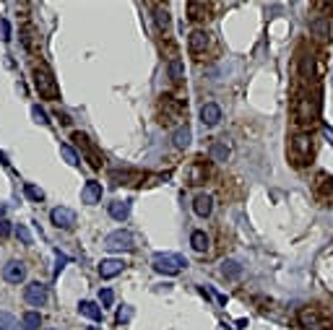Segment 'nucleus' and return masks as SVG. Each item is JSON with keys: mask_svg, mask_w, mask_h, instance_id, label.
<instances>
[{"mask_svg": "<svg viewBox=\"0 0 333 330\" xmlns=\"http://www.w3.org/2000/svg\"><path fill=\"white\" fill-rule=\"evenodd\" d=\"M292 109H294V117H297L299 125H313L318 120V115H320V99H318L315 91L305 89V91H299L294 96V107Z\"/></svg>", "mask_w": 333, "mask_h": 330, "instance_id": "1", "label": "nucleus"}, {"mask_svg": "<svg viewBox=\"0 0 333 330\" xmlns=\"http://www.w3.org/2000/svg\"><path fill=\"white\" fill-rule=\"evenodd\" d=\"M32 81H34V89L39 91V96H44V99H60L57 81H55L52 71L44 62H34L32 65Z\"/></svg>", "mask_w": 333, "mask_h": 330, "instance_id": "2", "label": "nucleus"}, {"mask_svg": "<svg viewBox=\"0 0 333 330\" xmlns=\"http://www.w3.org/2000/svg\"><path fill=\"white\" fill-rule=\"evenodd\" d=\"M151 266H154V271H157V273L177 276V273L188 266V262H185V257L174 255V252H157V255L151 257Z\"/></svg>", "mask_w": 333, "mask_h": 330, "instance_id": "3", "label": "nucleus"}, {"mask_svg": "<svg viewBox=\"0 0 333 330\" xmlns=\"http://www.w3.org/2000/svg\"><path fill=\"white\" fill-rule=\"evenodd\" d=\"M73 141H76V146L81 148V153H83V159L88 161V167H92V169H102L104 153L92 143V138H88L86 133H81V130H76V133H73Z\"/></svg>", "mask_w": 333, "mask_h": 330, "instance_id": "4", "label": "nucleus"}, {"mask_svg": "<svg viewBox=\"0 0 333 330\" xmlns=\"http://www.w3.org/2000/svg\"><path fill=\"white\" fill-rule=\"evenodd\" d=\"M289 156H292V164H294V167H305L310 159H313V138H310L307 133L294 136L292 148H289Z\"/></svg>", "mask_w": 333, "mask_h": 330, "instance_id": "5", "label": "nucleus"}, {"mask_svg": "<svg viewBox=\"0 0 333 330\" xmlns=\"http://www.w3.org/2000/svg\"><path fill=\"white\" fill-rule=\"evenodd\" d=\"M299 325L307 330H330V320L318 310V307H305L299 312Z\"/></svg>", "mask_w": 333, "mask_h": 330, "instance_id": "6", "label": "nucleus"}, {"mask_svg": "<svg viewBox=\"0 0 333 330\" xmlns=\"http://www.w3.org/2000/svg\"><path fill=\"white\" fill-rule=\"evenodd\" d=\"M159 112H162V122L169 125V122L180 120V117L185 115V102L174 99V96H162V102H159Z\"/></svg>", "mask_w": 333, "mask_h": 330, "instance_id": "7", "label": "nucleus"}, {"mask_svg": "<svg viewBox=\"0 0 333 330\" xmlns=\"http://www.w3.org/2000/svg\"><path fill=\"white\" fill-rule=\"evenodd\" d=\"M104 247H107V250H112V252H123V250L130 252L136 245H133V234L125 232V229H120V232H112V234L104 239Z\"/></svg>", "mask_w": 333, "mask_h": 330, "instance_id": "8", "label": "nucleus"}, {"mask_svg": "<svg viewBox=\"0 0 333 330\" xmlns=\"http://www.w3.org/2000/svg\"><path fill=\"white\" fill-rule=\"evenodd\" d=\"M50 221L57 226V229H73L76 226V213L71 211V208H65V206H57V208H52L50 211Z\"/></svg>", "mask_w": 333, "mask_h": 330, "instance_id": "9", "label": "nucleus"}, {"mask_svg": "<svg viewBox=\"0 0 333 330\" xmlns=\"http://www.w3.org/2000/svg\"><path fill=\"white\" fill-rule=\"evenodd\" d=\"M24 299L32 304V307H42L47 302V286L39 283V281H32L26 289H24Z\"/></svg>", "mask_w": 333, "mask_h": 330, "instance_id": "10", "label": "nucleus"}, {"mask_svg": "<svg viewBox=\"0 0 333 330\" xmlns=\"http://www.w3.org/2000/svg\"><path fill=\"white\" fill-rule=\"evenodd\" d=\"M143 177L146 174H141V172H130V169H112L109 172V182L112 185H138V182H143Z\"/></svg>", "mask_w": 333, "mask_h": 330, "instance_id": "11", "label": "nucleus"}, {"mask_svg": "<svg viewBox=\"0 0 333 330\" xmlns=\"http://www.w3.org/2000/svg\"><path fill=\"white\" fill-rule=\"evenodd\" d=\"M3 278L8 281V283H21L26 278V266L21 260H11V262H6L3 266Z\"/></svg>", "mask_w": 333, "mask_h": 330, "instance_id": "12", "label": "nucleus"}, {"mask_svg": "<svg viewBox=\"0 0 333 330\" xmlns=\"http://www.w3.org/2000/svg\"><path fill=\"white\" fill-rule=\"evenodd\" d=\"M315 192H318V197L325 206H333V177H328V174H318Z\"/></svg>", "mask_w": 333, "mask_h": 330, "instance_id": "13", "label": "nucleus"}, {"mask_svg": "<svg viewBox=\"0 0 333 330\" xmlns=\"http://www.w3.org/2000/svg\"><path fill=\"white\" fill-rule=\"evenodd\" d=\"M208 177V164L203 159H195L188 169V185H203Z\"/></svg>", "mask_w": 333, "mask_h": 330, "instance_id": "14", "label": "nucleus"}, {"mask_svg": "<svg viewBox=\"0 0 333 330\" xmlns=\"http://www.w3.org/2000/svg\"><path fill=\"white\" fill-rule=\"evenodd\" d=\"M102 185L99 182H94V180H88L86 185H83V190H81V203H86V206H97L99 201H102Z\"/></svg>", "mask_w": 333, "mask_h": 330, "instance_id": "15", "label": "nucleus"}, {"mask_svg": "<svg viewBox=\"0 0 333 330\" xmlns=\"http://www.w3.org/2000/svg\"><path fill=\"white\" fill-rule=\"evenodd\" d=\"M201 122H203L206 127H216V125L221 122V107L214 104V102H206V104L201 107Z\"/></svg>", "mask_w": 333, "mask_h": 330, "instance_id": "16", "label": "nucleus"}, {"mask_svg": "<svg viewBox=\"0 0 333 330\" xmlns=\"http://www.w3.org/2000/svg\"><path fill=\"white\" fill-rule=\"evenodd\" d=\"M193 211L195 216H201V218H208L214 213V197L201 192V195H195V201H193Z\"/></svg>", "mask_w": 333, "mask_h": 330, "instance_id": "17", "label": "nucleus"}, {"mask_svg": "<svg viewBox=\"0 0 333 330\" xmlns=\"http://www.w3.org/2000/svg\"><path fill=\"white\" fill-rule=\"evenodd\" d=\"M188 47H190V52H195V55L206 52V47H208V34L201 31V29H195V31L188 37Z\"/></svg>", "mask_w": 333, "mask_h": 330, "instance_id": "18", "label": "nucleus"}, {"mask_svg": "<svg viewBox=\"0 0 333 330\" xmlns=\"http://www.w3.org/2000/svg\"><path fill=\"white\" fill-rule=\"evenodd\" d=\"M123 268H125L123 260L109 257V260H102V262H99V276H102V278H115L117 273H123Z\"/></svg>", "mask_w": 333, "mask_h": 330, "instance_id": "19", "label": "nucleus"}, {"mask_svg": "<svg viewBox=\"0 0 333 330\" xmlns=\"http://www.w3.org/2000/svg\"><path fill=\"white\" fill-rule=\"evenodd\" d=\"M190 141H193V130H190V125H180V127L174 130V136H172V143H174V148L185 151V148L190 146Z\"/></svg>", "mask_w": 333, "mask_h": 330, "instance_id": "20", "label": "nucleus"}, {"mask_svg": "<svg viewBox=\"0 0 333 330\" xmlns=\"http://www.w3.org/2000/svg\"><path fill=\"white\" fill-rule=\"evenodd\" d=\"M107 211H109V216H112L115 221H125V218L130 216V201H112Z\"/></svg>", "mask_w": 333, "mask_h": 330, "instance_id": "21", "label": "nucleus"}, {"mask_svg": "<svg viewBox=\"0 0 333 330\" xmlns=\"http://www.w3.org/2000/svg\"><path fill=\"white\" fill-rule=\"evenodd\" d=\"M78 312H81L83 317H88V320H94V322L102 320V307H97L94 302H86V299H83V302L78 304Z\"/></svg>", "mask_w": 333, "mask_h": 330, "instance_id": "22", "label": "nucleus"}, {"mask_svg": "<svg viewBox=\"0 0 333 330\" xmlns=\"http://www.w3.org/2000/svg\"><path fill=\"white\" fill-rule=\"evenodd\" d=\"M154 21H157V26H159L162 31H167L169 24H172V16H169V11H167L164 6H154Z\"/></svg>", "mask_w": 333, "mask_h": 330, "instance_id": "23", "label": "nucleus"}, {"mask_svg": "<svg viewBox=\"0 0 333 330\" xmlns=\"http://www.w3.org/2000/svg\"><path fill=\"white\" fill-rule=\"evenodd\" d=\"M188 13H190L193 21H203V18H208V6L193 0V3H188Z\"/></svg>", "mask_w": 333, "mask_h": 330, "instance_id": "24", "label": "nucleus"}, {"mask_svg": "<svg viewBox=\"0 0 333 330\" xmlns=\"http://www.w3.org/2000/svg\"><path fill=\"white\" fill-rule=\"evenodd\" d=\"M221 276H224V278H239L242 276V266L237 260H224V262H221Z\"/></svg>", "mask_w": 333, "mask_h": 330, "instance_id": "25", "label": "nucleus"}, {"mask_svg": "<svg viewBox=\"0 0 333 330\" xmlns=\"http://www.w3.org/2000/svg\"><path fill=\"white\" fill-rule=\"evenodd\" d=\"M167 73H169L172 81H180V78L185 76V65H183V60H180V57H172L169 65H167Z\"/></svg>", "mask_w": 333, "mask_h": 330, "instance_id": "26", "label": "nucleus"}, {"mask_svg": "<svg viewBox=\"0 0 333 330\" xmlns=\"http://www.w3.org/2000/svg\"><path fill=\"white\" fill-rule=\"evenodd\" d=\"M190 245H193L195 252H206V250H208V237H206V232H193V234H190Z\"/></svg>", "mask_w": 333, "mask_h": 330, "instance_id": "27", "label": "nucleus"}, {"mask_svg": "<svg viewBox=\"0 0 333 330\" xmlns=\"http://www.w3.org/2000/svg\"><path fill=\"white\" fill-rule=\"evenodd\" d=\"M229 153H232L229 146H227V143H221V141H216V143L211 146V159H214V161H227V159H229Z\"/></svg>", "mask_w": 333, "mask_h": 330, "instance_id": "28", "label": "nucleus"}, {"mask_svg": "<svg viewBox=\"0 0 333 330\" xmlns=\"http://www.w3.org/2000/svg\"><path fill=\"white\" fill-rule=\"evenodd\" d=\"M42 325V315L39 312H24V317H21V327L24 330H39Z\"/></svg>", "mask_w": 333, "mask_h": 330, "instance_id": "29", "label": "nucleus"}, {"mask_svg": "<svg viewBox=\"0 0 333 330\" xmlns=\"http://www.w3.org/2000/svg\"><path fill=\"white\" fill-rule=\"evenodd\" d=\"M328 29H330L328 18H313V21H310V31H315L318 37H325V34H328Z\"/></svg>", "mask_w": 333, "mask_h": 330, "instance_id": "30", "label": "nucleus"}, {"mask_svg": "<svg viewBox=\"0 0 333 330\" xmlns=\"http://www.w3.org/2000/svg\"><path fill=\"white\" fill-rule=\"evenodd\" d=\"M24 192H26L29 201H34V203H42V201H44V190H42V187H37V185H32V182H26V185H24Z\"/></svg>", "mask_w": 333, "mask_h": 330, "instance_id": "31", "label": "nucleus"}, {"mask_svg": "<svg viewBox=\"0 0 333 330\" xmlns=\"http://www.w3.org/2000/svg\"><path fill=\"white\" fill-rule=\"evenodd\" d=\"M60 156L65 159V164H71V167H76V164H78V153H76L68 143H63V146H60Z\"/></svg>", "mask_w": 333, "mask_h": 330, "instance_id": "32", "label": "nucleus"}, {"mask_svg": "<svg viewBox=\"0 0 333 330\" xmlns=\"http://www.w3.org/2000/svg\"><path fill=\"white\" fill-rule=\"evenodd\" d=\"M0 330H18V320L8 312H0Z\"/></svg>", "mask_w": 333, "mask_h": 330, "instance_id": "33", "label": "nucleus"}, {"mask_svg": "<svg viewBox=\"0 0 333 330\" xmlns=\"http://www.w3.org/2000/svg\"><path fill=\"white\" fill-rule=\"evenodd\" d=\"M32 117H34V122L37 125H50V120H47V112H44V109L42 107H32Z\"/></svg>", "mask_w": 333, "mask_h": 330, "instance_id": "34", "label": "nucleus"}, {"mask_svg": "<svg viewBox=\"0 0 333 330\" xmlns=\"http://www.w3.org/2000/svg\"><path fill=\"white\" fill-rule=\"evenodd\" d=\"M16 237L24 242V245H32V232H29L24 224H16Z\"/></svg>", "mask_w": 333, "mask_h": 330, "instance_id": "35", "label": "nucleus"}, {"mask_svg": "<svg viewBox=\"0 0 333 330\" xmlns=\"http://www.w3.org/2000/svg\"><path fill=\"white\" fill-rule=\"evenodd\" d=\"M99 302H102V310H104V307H112V302H115L112 289H102L99 291Z\"/></svg>", "mask_w": 333, "mask_h": 330, "instance_id": "36", "label": "nucleus"}, {"mask_svg": "<svg viewBox=\"0 0 333 330\" xmlns=\"http://www.w3.org/2000/svg\"><path fill=\"white\" fill-rule=\"evenodd\" d=\"M55 257H57V268H55V276H60V271H63V268H65V266H68V262H71V257L65 255V252H60V250L55 252Z\"/></svg>", "mask_w": 333, "mask_h": 330, "instance_id": "37", "label": "nucleus"}, {"mask_svg": "<svg viewBox=\"0 0 333 330\" xmlns=\"http://www.w3.org/2000/svg\"><path fill=\"white\" fill-rule=\"evenodd\" d=\"M130 317H133V307H120L117 310V322H130Z\"/></svg>", "mask_w": 333, "mask_h": 330, "instance_id": "38", "label": "nucleus"}, {"mask_svg": "<svg viewBox=\"0 0 333 330\" xmlns=\"http://www.w3.org/2000/svg\"><path fill=\"white\" fill-rule=\"evenodd\" d=\"M0 39H3V42L11 39V24H8L6 18H0Z\"/></svg>", "mask_w": 333, "mask_h": 330, "instance_id": "39", "label": "nucleus"}, {"mask_svg": "<svg viewBox=\"0 0 333 330\" xmlns=\"http://www.w3.org/2000/svg\"><path fill=\"white\" fill-rule=\"evenodd\" d=\"M8 234H11V221L0 218V237H8Z\"/></svg>", "mask_w": 333, "mask_h": 330, "instance_id": "40", "label": "nucleus"}, {"mask_svg": "<svg viewBox=\"0 0 333 330\" xmlns=\"http://www.w3.org/2000/svg\"><path fill=\"white\" fill-rule=\"evenodd\" d=\"M55 117L60 120V125H71V117L65 115V112H60V109H55Z\"/></svg>", "mask_w": 333, "mask_h": 330, "instance_id": "41", "label": "nucleus"}, {"mask_svg": "<svg viewBox=\"0 0 333 330\" xmlns=\"http://www.w3.org/2000/svg\"><path fill=\"white\" fill-rule=\"evenodd\" d=\"M323 133H325V138H328V143L333 146V127H328V125H323Z\"/></svg>", "mask_w": 333, "mask_h": 330, "instance_id": "42", "label": "nucleus"}, {"mask_svg": "<svg viewBox=\"0 0 333 330\" xmlns=\"http://www.w3.org/2000/svg\"><path fill=\"white\" fill-rule=\"evenodd\" d=\"M3 213H6V206H3V203H0V216H3Z\"/></svg>", "mask_w": 333, "mask_h": 330, "instance_id": "43", "label": "nucleus"}, {"mask_svg": "<svg viewBox=\"0 0 333 330\" xmlns=\"http://www.w3.org/2000/svg\"><path fill=\"white\" fill-rule=\"evenodd\" d=\"M224 330H232V327H229V325H224Z\"/></svg>", "mask_w": 333, "mask_h": 330, "instance_id": "44", "label": "nucleus"}, {"mask_svg": "<svg viewBox=\"0 0 333 330\" xmlns=\"http://www.w3.org/2000/svg\"><path fill=\"white\" fill-rule=\"evenodd\" d=\"M47 330H60V327H47Z\"/></svg>", "mask_w": 333, "mask_h": 330, "instance_id": "45", "label": "nucleus"}, {"mask_svg": "<svg viewBox=\"0 0 333 330\" xmlns=\"http://www.w3.org/2000/svg\"><path fill=\"white\" fill-rule=\"evenodd\" d=\"M88 330H99V327H88Z\"/></svg>", "mask_w": 333, "mask_h": 330, "instance_id": "46", "label": "nucleus"}]
</instances>
